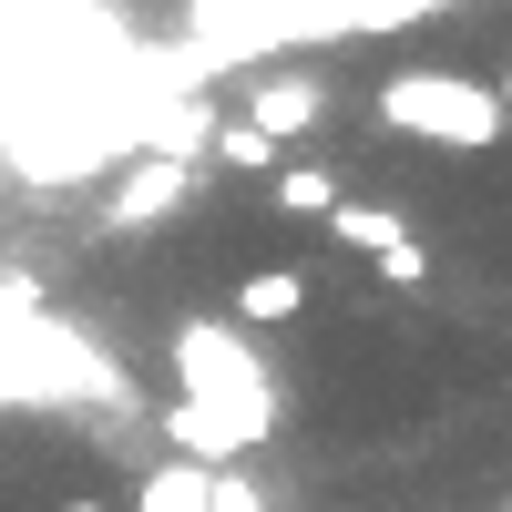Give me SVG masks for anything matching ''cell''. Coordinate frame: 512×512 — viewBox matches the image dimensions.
Returning <instances> with one entry per match:
<instances>
[{
	"label": "cell",
	"instance_id": "cell-1",
	"mask_svg": "<svg viewBox=\"0 0 512 512\" xmlns=\"http://www.w3.org/2000/svg\"><path fill=\"white\" fill-rule=\"evenodd\" d=\"M369 113H379V134L441 144V154H492V144L512 134L502 93H492V82H472V72H390V82L369 93Z\"/></svg>",
	"mask_w": 512,
	"mask_h": 512
},
{
	"label": "cell",
	"instance_id": "cell-2",
	"mask_svg": "<svg viewBox=\"0 0 512 512\" xmlns=\"http://www.w3.org/2000/svg\"><path fill=\"white\" fill-rule=\"evenodd\" d=\"M175 369H185V400L216 420L236 451L267 441L277 390H267V369H256V349H246V328H185V338H175Z\"/></svg>",
	"mask_w": 512,
	"mask_h": 512
},
{
	"label": "cell",
	"instance_id": "cell-3",
	"mask_svg": "<svg viewBox=\"0 0 512 512\" xmlns=\"http://www.w3.org/2000/svg\"><path fill=\"white\" fill-rule=\"evenodd\" d=\"M246 123L267 144H308L318 123H328V82L318 72H256L246 82Z\"/></svg>",
	"mask_w": 512,
	"mask_h": 512
},
{
	"label": "cell",
	"instance_id": "cell-4",
	"mask_svg": "<svg viewBox=\"0 0 512 512\" xmlns=\"http://www.w3.org/2000/svg\"><path fill=\"white\" fill-rule=\"evenodd\" d=\"M318 297V267L308 256H256V267L236 277V328H297Z\"/></svg>",
	"mask_w": 512,
	"mask_h": 512
},
{
	"label": "cell",
	"instance_id": "cell-5",
	"mask_svg": "<svg viewBox=\"0 0 512 512\" xmlns=\"http://www.w3.org/2000/svg\"><path fill=\"white\" fill-rule=\"evenodd\" d=\"M338 195H349V175L318 164V154H297V164H277V175H267V205H277V216H297V226H328Z\"/></svg>",
	"mask_w": 512,
	"mask_h": 512
},
{
	"label": "cell",
	"instance_id": "cell-6",
	"mask_svg": "<svg viewBox=\"0 0 512 512\" xmlns=\"http://www.w3.org/2000/svg\"><path fill=\"white\" fill-rule=\"evenodd\" d=\"M328 236L349 246V256H369V267H379V256L410 236V216H400V205H369V195H338V205H328Z\"/></svg>",
	"mask_w": 512,
	"mask_h": 512
},
{
	"label": "cell",
	"instance_id": "cell-7",
	"mask_svg": "<svg viewBox=\"0 0 512 512\" xmlns=\"http://www.w3.org/2000/svg\"><path fill=\"white\" fill-rule=\"evenodd\" d=\"M205 502H216V472H205V461H164V472H144L123 492V512H205Z\"/></svg>",
	"mask_w": 512,
	"mask_h": 512
},
{
	"label": "cell",
	"instance_id": "cell-8",
	"mask_svg": "<svg viewBox=\"0 0 512 512\" xmlns=\"http://www.w3.org/2000/svg\"><path fill=\"white\" fill-rule=\"evenodd\" d=\"M185 164H134L123 175V195H113V226H144V216H164V205H185Z\"/></svg>",
	"mask_w": 512,
	"mask_h": 512
},
{
	"label": "cell",
	"instance_id": "cell-9",
	"mask_svg": "<svg viewBox=\"0 0 512 512\" xmlns=\"http://www.w3.org/2000/svg\"><path fill=\"white\" fill-rule=\"evenodd\" d=\"M216 164H226V175H277L287 144H267L256 123H216Z\"/></svg>",
	"mask_w": 512,
	"mask_h": 512
},
{
	"label": "cell",
	"instance_id": "cell-10",
	"mask_svg": "<svg viewBox=\"0 0 512 512\" xmlns=\"http://www.w3.org/2000/svg\"><path fill=\"white\" fill-rule=\"evenodd\" d=\"M52 512H123V502H103V492H62Z\"/></svg>",
	"mask_w": 512,
	"mask_h": 512
},
{
	"label": "cell",
	"instance_id": "cell-11",
	"mask_svg": "<svg viewBox=\"0 0 512 512\" xmlns=\"http://www.w3.org/2000/svg\"><path fill=\"white\" fill-rule=\"evenodd\" d=\"M492 93H502V113H512V72H502V82H492Z\"/></svg>",
	"mask_w": 512,
	"mask_h": 512
}]
</instances>
